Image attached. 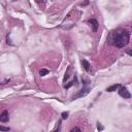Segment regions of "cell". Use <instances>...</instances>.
<instances>
[{
  "label": "cell",
  "mask_w": 132,
  "mask_h": 132,
  "mask_svg": "<svg viewBox=\"0 0 132 132\" xmlns=\"http://www.w3.org/2000/svg\"><path fill=\"white\" fill-rule=\"evenodd\" d=\"M82 65H83V67H84L85 70H86L87 72L91 71V65H90V63L87 60H82Z\"/></svg>",
  "instance_id": "obj_6"
},
{
  "label": "cell",
  "mask_w": 132,
  "mask_h": 132,
  "mask_svg": "<svg viewBox=\"0 0 132 132\" xmlns=\"http://www.w3.org/2000/svg\"><path fill=\"white\" fill-rule=\"evenodd\" d=\"M69 70H70V67H68V70H67V72L65 73V76H64V82H66V79H68V77H69Z\"/></svg>",
  "instance_id": "obj_9"
},
{
  "label": "cell",
  "mask_w": 132,
  "mask_h": 132,
  "mask_svg": "<svg viewBox=\"0 0 132 132\" xmlns=\"http://www.w3.org/2000/svg\"><path fill=\"white\" fill-rule=\"evenodd\" d=\"M9 127H4V126H0V131H9Z\"/></svg>",
  "instance_id": "obj_10"
},
{
  "label": "cell",
  "mask_w": 132,
  "mask_h": 132,
  "mask_svg": "<svg viewBox=\"0 0 132 132\" xmlns=\"http://www.w3.org/2000/svg\"><path fill=\"white\" fill-rule=\"evenodd\" d=\"M89 91H90L89 88H83L82 90H79V91L77 92V94H76V95H74V96L72 97V100L76 99V98H81V97L86 96V95L88 94V93H89Z\"/></svg>",
  "instance_id": "obj_3"
},
{
  "label": "cell",
  "mask_w": 132,
  "mask_h": 132,
  "mask_svg": "<svg viewBox=\"0 0 132 132\" xmlns=\"http://www.w3.org/2000/svg\"><path fill=\"white\" fill-rule=\"evenodd\" d=\"M119 95H120L121 97L126 98V99H129V98L131 97L130 92H129L127 90V88H125V87H121L120 88V90H119Z\"/></svg>",
  "instance_id": "obj_2"
},
{
  "label": "cell",
  "mask_w": 132,
  "mask_h": 132,
  "mask_svg": "<svg viewBox=\"0 0 132 132\" xmlns=\"http://www.w3.org/2000/svg\"><path fill=\"white\" fill-rule=\"evenodd\" d=\"M0 121L3 123H6L9 121V116H8V112H7V110H4V112L0 115Z\"/></svg>",
  "instance_id": "obj_5"
},
{
  "label": "cell",
  "mask_w": 132,
  "mask_h": 132,
  "mask_svg": "<svg viewBox=\"0 0 132 132\" xmlns=\"http://www.w3.org/2000/svg\"><path fill=\"white\" fill-rule=\"evenodd\" d=\"M126 53H127L129 56H131V55H132V53H131V50H130V49H127V50H126Z\"/></svg>",
  "instance_id": "obj_15"
},
{
  "label": "cell",
  "mask_w": 132,
  "mask_h": 132,
  "mask_svg": "<svg viewBox=\"0 0 132 132\" xmlns=\"http://www.w3.org/2000/svg\"><path fill=\"white\" fill-rule=\"evenodd\" d=\"M70 132H82V131H81V129H79V127H74V128L71 129Z\"/></svg>",
  "instance_id": "obj_11"
},
{
  "label": "cell",
  "mask_w": 132,
  "mask_h": 132,
  "mask_svg": "<svg viewBox=\"0 0 132 132\" xmlns=\"http://www.w3.org/2000/svg\"><path fill=\"white\" fill-rule=\"evenodd\" d=\"M68 115H69V113H62V119H63V120H65V119H67V118H68Z\"/></svg>",
  "instance_id": "obj_12"
},
{
  "label": "cell",
  "mask_w": 132,
  "mask_h": 132,
  "mask_svg": "<svg viewBox=\"0 0 132 132\" xmlns=\"http://www.w3.org/2000/svg\"><path fill=\"white\" fill-rule=\"evenodd\" d=\"M57 124H58V125H57V128H58V131H59V127H60V125H61V121H59V122L57 123ZM54 132H57V129H56V130L54 131Z\"/></svg>",
  "instance_id": "obj_16"
},
{
  "label": "cell",
  "mask_w": 132,
  "mask_h": 132,
  "mask_svg": "<svg viewBox=\"0 0 132 132\" xmlns=\"http://www.w3.org/2000/svg\"><path fill=\"white\" fill-rule=\"evenodd\" d=\"M129 40H130V33L123 28H118V29L112 31L107 37L108 43L117 46V48L126 46L129 43Z\"/></svg>",
  "instance_id": "obj_1"
},
{
  "label": "cell",
  "mask_w": 132,
  "mask_h": 132,
  "mask_svg": "<svg viewBox=\"0 0 132 132\" xmlns=\"http://www.w3.org/2000/svg\"><path fill=\"white\" fill-rule=\"evenodd\" d=\"M88 23L91 25V27H92V29H93V31H94V32H96V31L98 30V26H99V24H98V22H97L96 19H91V20H89V21H88Z\"/></svg>",
  "instance_id": "obj_4"
},
{
  "label": "cell",
  "mask_w": 132,
  "mask_h": 132,
  "mask_svg": "<svg viewBox=\"0 0 132 132\" xmlns=\"http://www.w3.org/2000/svg\"><path fill=\"white\" fill-rule=\"evenodd\" d=\"M118 88H120V85H119V84H116V85H113V86L108 87L107 89H106V91H107V92H113V91H116Z\"/></svg>",
  "instance_id": "obj_7"
},
{
  "label": "cell",
  "mask_w": 132,
  "mask_h": 132,
  "mask_svg": "<svg viewBox=\"0 0 132 132\" xmlns=\"http://www.w3.org/2000/svg\"><path fill=\"white\" fill-rule=\"evenodd\" d=\"M97 129H98V130H99V131H102L104 128H103V126H102L100 123H97Z\"/></svg>",
  "instance_id": "obj_13"
},
{
  "label": "cell",
  "mask_w": 132,
  "mask_h": 132,
  "mask_svg": "<svg viewBox=\"0 0 132 132\" xmlns=\"http://www.w3.org/2000/svg\"><path fill=\"white\" fill-rule=\"evenodd\" d=\"M73 84H74V82H70L68 85H64V88H65V89H68V88H70Z\"/></svg>",
  "instance_id": "obj_14"
},
{
  "label": "cell",
  "mask_w": 132,
  "mask_h": 132,
  "mask_svg": "<svg viewBox=\"0 0 132 132\" xmlns=\"http://www.w3.org/2000/svg\"><path fill=\"white\" fill-rule=\"evenodd\" d=\"M39 74L41 76H45V75H46V74H49V70L48 69H45V68H42L41 70L39 71Z\"/></svg>",
  "instance_id": "obj_8"
}]
</instances>
